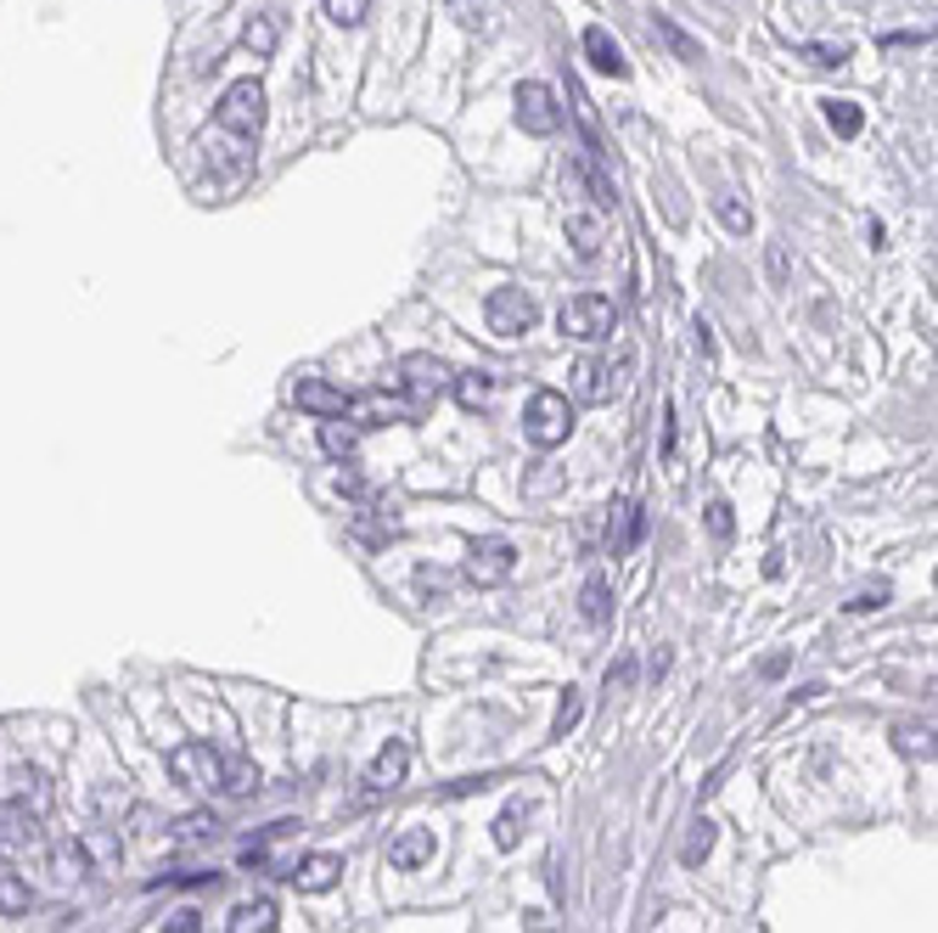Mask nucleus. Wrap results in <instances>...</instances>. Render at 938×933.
<instances>
[{
  "instance_id": "cd10ccee",
  "label": "nucleus",
  "mask_w": 938,
  "mask_h": 933,
  "mask_svg": "<svg viewBox=\"0 0 938 933\" xmlns=\"http://www.w3.org/2000/svg\"><path fill=\"white\" fill-rule=\"evenodd\" d=\"M708 849H714V821H697V826H691V838H685V849H680V860L697 866Z\"/></svg>"
},
{
  "instance_id": "5701e85b",
  "label": "nucleus",
  "mask_w": 938,
  "mask_h": 933,
  "mask_svg": "<svg viewBox=\"0 0 938 933\" xmlns=\"http://www.w3.org/2000/svg\"><path fill=\"white\" fill-rule=\"evenodd\" d=\"M29 882L12 871V866H0V911H7V917H18V911H29Z\"/></svg>"
},
{
  "instance_id": "423d86ee",
  "label": "nucleus",
  "mask_w": 938,
  "mask_h": 933,
  "mask_svg": "<svg viewBox=\"0 0 938 933\" xmlns=\"http://www.w3.org/2000/svg\"><path fill=\"white\" fill-rule=\"evenodd\" d=\"M517 124H523L528 135H557V130H562V108H557L551 85H539V79L517 85Z\"/></svg>"
},
{
  "instance_id": "4468645a",
  "label": "nucleus",
  "mask_w": 938,
  "mask_h": 933,
  "mask_svg": "<svg viewBox=\"0 0 938 933\" xmlns=\"http://www.w3.org/2000/svg\"><path fill=\"white\" fill-rule=\"evenodd\" d=\"M568 242L579 259H596L602 242H607V225H602V209H568Z\"/></svg>"
},
{
  "instance_id": "2f4dec72",
  "label": "nucleus",
  "mask_w": 938,
  "mask_h": 933,
  "mask_svg": "<svg viewBox=\"0 0 938 933\" xmlns=\"http://www.w3.org/2000/svg\"><path fill=\"white\" fill-rule=\"evenodd\" d=\"M214 832H220V821H214V815H203V810L180 821V838H214Z\"/></svg>"
},
{
  "instance_id": "39448f33",
  "label": "nucleus",
  "mask_w": 938,
  "mask_h": 933,
  "mask_svg": "<svg viewBox=\"0 0 938 933\" xmlns=\"http://www.w3.org/2000/svg\"><path fill=\"white\" fill-rule=\"evenodd\" d=\"M483 321H489V332H501V337H523V332H534L539 304L528 299L523 287H495V292H489V304H483Z\"/></svg>"
},
{
  "instance_id": "20e7f679",
  "label": "nucleus",
  "mask_w": 938,
  "mask_h": 933,
  "mask_svg": "<svg viewBox=\"0 0 938 933\" xmlns=\"http://www.w3.org/2000/svg\"><path fill=\"white\" fill-rule=\"evenodd\" d=\"M557 326H562L568 337H579V343H596V337H613L618 310H613V299H602V292H579V299L562 304Z\"/></svg>"
},
{
  "instance_id": "f8f14e48",
  "label": "nucleus",
  "mask_w": 938,
  "mask_h": 933,
  "mask_svg": "<svg viewBox=\"0 0 938 933\" xmlns=\"http://www.w3.org/2000/svg\"><path fill=\"white\" fill-rule=\"evenodd\" d=\"M337 877H343V860H337V855H326V849L304 855L299 866L287 871V882H292L299 895H326V889H337Z\"/></svg>"
},
{
  "instance_id": "6e6552de",
  "label": "nucleus",
  "mask_w": 938,
  "mask_h": 933,
  "mask_svg": "<svg viewBox=\"0 0 938 933\" xmlns=\"http://www.w3.org/2000/svg\"><path fill=\"white\" fill-rule=\"evenodd\" d=\"M450 366H444L438 355H405L400 360V382H405V395L422 406V400H433V395H444V388H450Z\"/></svg>"
},
{
  "instance_id": "c85d7f7f",
  "label": "nucleus",
  "mask_w": 938,
  "mask_h": 933,
  "mask_svg": "<svg viewBox=\"0 0 938 933\" xmlns=\"http://www.w3.org/2000/svg\"><path fill=\"white\" fill-rule=\"evenodd\" d=\"M719 220H725V231H736V236L753 231V209H742L736 198H719Z\"/></svg>"
},
{
  "instance_id": "1a4fd4ad",
  "label": "nucleus",
  "mask_w": 938,
  "mask_h": 933,
  "mask_svg": "<svg viewBox=\"0 0 938 933\" xmlns=\"http://www.w3.org/2000/svg\"><path fill=\"white\" fill-rule=\"evenodd\" d=\"M292 406L299 411H310V416H321V422H332V416H349V395H343V388H332L326 377H299L292 382Z\"/></svg>"
},
{
  "instance_id": "dca6fc26",
  "label": "nucleus",
  "mask_w": 938,
  "mask_h": 933,
  "mask_svg": "<svg viewBox=\"0 0 938 933\" xmlns=\"http://www.w3.org/2000/svg\"><path fill=\"white\" fill-rule=\"evenodd\" d=\"M584 57H590V68H602L607 79H624V74H629L624 45H618L607 29H584Z\"/></svg>"
},
{
  "instance_id": "c756f323",
  "label": "nucleus",
  "mask_w": 938,
  "mask_h": 933,
  "mask_svg": "<svg viewBox=\"0 0 938 933\" xmlns=\"http://www.w3.org/2000/svg\"><path fill=\"white\" fill-rule=\"evenodd\" d=\"M579 709H584V703H579V692L568 686V692H562V703H557V725H551V731H557V736H568V731L579 725Z\"/></svg>"
},
{
  "instance_id": "a878e982",
  "label": "nucleus",
  "mask_w": 938,
  "mask_h": 933,
  "mask_svg": "<svg viewBox=\"0 0 938 933\" xmlns=\"http://www.w3.org/2000/svg\"><path fill=\"white\" fill-rule=\"evenodd\" d=\"M366 12H371V0H326V18H332L337 29H360Z\"/></svg>"
},
{
  "instance_id": "2eb2a0df",
  "label": "nucleus",
  "mask_w": 938,
  "mask_h": 933,
  "mask_svg": "<svg viewBox=\"0 0 938 933\" xmlns=\"http://www.w3.org/2000/svg\"><path fill=\"white\" fill-rule=\"evenodd\" d=\"M433 860V832L427 826H405L400 838L388 844V866L393 871H416V866H427Z\"/></svg>"
},
{
  "instance_id": "ddd939ff",
  "label": "nucleus",
  "mask_w": 938,
  "mask_h": 933,
  "mask_svg": "<svg viewBox=\"0 0 938 933\" xmlns=\"http://www.w3.org/2000/svg\"><path fill=\"white\" fill-rule=\"evenodd\" d=\"M405 765H411V748L405 743H388L377 759H371V770H366V793L377 799V793H393L405 781Z\"/></svg>"
},
{
  "instance_id": "b1692460",
  "label": "nucleus",
  "mask_w": 938,
  "mask_h": 933,
  "mask_svg": "<svg viewBox=\"0 0 938 933\" xmlns=\"http://www.w3.org/2000/svg\"><path fill=\"white\" fill-rule=\"evenodd\" d=\"M820 108H826V124H831L837 135H844V141H849V135H860V124H866V113H860L855 102H820Z\"/></svg>"
},
{
  "instance_id": "72a5a7b5",
  "label": "nucleus",
  "mask_w": 938,
  "mask_h": 933,
  "mask_svg": "<svg viewBox=\"0 0 938 933\" xmlns=\"http://www.w3.org/2000/svg\"><path fill=\"white\" fill-rule=\"evenodd\" d=\"M809 57H815V68H837V63H849V45H809Z\"/></svg>"
},
{
  "instance_id": "f257e3e1",
  "label": "nucleus",
  "mask_w": 938,
  "mask_h": 933,
  "mask_svg": "<svg viewBox=\"0 0 938 933\" xmlns=\"http://www.w3.org/2000/svg\"><path fill=\"white\" fill-rule=\"evenodd\" d=\"M214 124L225 130V135H242V141H254L259 130H265V85L259 79H236L225 96H220V108H214Z\"/></svg>"
},
{
  "instance_id": "473e14b6",
  "label": "nucleus",
  "mask_w": 938,
  "mask_h": 933,
  "mask_svg": "<svg viewBox=\"0 0 938 933\" xmlns=\"http://www.w3.org/2000/svg\"><path fill=\"white\" fill-rule=\"evenodd\" d=\"M900 748H905V754H927V759H933V731H916V725H911V731H900Z\"/></svg>"
},
{
  "instance_id": "e433bc0d",
  "label": "nucleus",
  "mask_w": 938,
  "mask_h": 933,
  "mask_svg": "<svg viewBox=\"0 0 938 933\" xmlns=\"http://www.w3.org/2000/svg\"><path fill=\"white\" fill-rule=\"evenodd\" d=\"M770 281H786V248H781V242L770 248Z\"/></svg>"
},
{
  "instance_id": "4be33fe9",
  "label": "nucleus",
  "mask_w": 938,
  "mask_h": 933,
  "mask_svg": "<svg viewBox=\"0 0 938 933\" xmlns=\"http://www.w3.org/2000/svg\"><path fill=\"white\" fill-rule=\"evenodd\" d=\"M242 45L265 63V57H276V45H281V23L276 18H248V29H242Z\"/></svg>"
},
{
  "instance_id": "f03ea898",
  "label": "nucleus",
  "mask_w": 938,
  "mask_h": 933,
  "mask_svg": "<svg viewBox=\"0 0 938 933\" xmlns=\"http://www.w3.org/2000/svg\"><path fill=\"white\" fill-rule=\"evenodd\" d=\"M225 754L220 748H209V743H180L175 754H169V776L180 781V788H191V793H220L225 788Z\"/></svg>"
},
{
  "instance_id": "4c0bfd02",
  "label": "nucleus",
  "mask_w": 938,
  "mask_h": 933,
  "mask_svg": "<svg viewBox=\"0 0 938 933\" xmlns=\"http://www.w3.org/2000/svg\"><path fill=\"white\" fill-rule=\"evenodd\" d=\"M629 675H635V669H629V664H618V669H607V686H629Z\"/></svg>"
},
{
  "instance_id": "393cba45",
  "label": "nucleus",
  "mask_w": 938,
  "mask_h": 933,
  "mask_svg": "<svg viewBox=\"0 0 938 933\" xmlns=\"http://www.w3.org/2000/svg\"><path fill=\"white\" fill-rule=\"evenodd\" d=\"M444 7H450V18H456L461 29H472V34L489 29V0H444Z\"/></svg>"
},
{
  "instance_id": "7ed1b4c3",
  "label": "nucleus",
  "mask_w": 938,
  "mask_h": 933,
  "mask_svg": "<svg viewBox=\"0 0 938 933\" xmlns=\"http://www.w3.org/2000/svg\"><path fill=\"white\" fill-rule=\"evenodd\" d=\"M523 433L534 438L539 451H557L562 438L573 433V406L568 395H557V388H539V395L528 400V416H523Z\"/></svg>"
},
{
  "instance_id": "7c9ffc66",
  "label": "nucleus",
  "mask_w": 938,
  "mask_h": 933,
  "mask_svg": "<svg viewBox=\"0 0 938 933\" xmlns=\"http://www.w3.org/2000/svg\"><path fill=\"white\" fill-rule=\"evenodd\" d=\"M517 838H523V810H506V815L495 821V844H501V849H517Z\"/></svg>"
},
{
  "instance_id": "6ab92c4d",
  "label": "nucleus",
  "mask_w": 938,
  "mask_h": 933,
  "mask_svg": "<svg viewBox=\"0 0 938 933\" xmlns=\"http://www.w3.org/2000/svg\"><path fill=\"white\" fill-rule=\"evenodd\" d=\"M276 928V900H242L236 911H231V933H270Z\"/></svg>"
},
{
  "instance_id": "0eeeda50",
  "label": "nucleus",
  "mask_w": 938,
  "mask_h": 933,
  "mask_svg": "<svg viewBox=\"0 0 938 933\" xmlns=\"http://www.w3.org/2000/svg\"><path fill=\"white\" fill-rule=\"evenodd\" d=\"M512 568H517L512 540H472V552H467V579L472 585H501V579H512Z\"/></svg>"
},
{
  "instance_id": "c9c22d12",
  "label": "nucleus",
  "mask_w": 938,
  "mask_h": 933,
  "mask_svg": "<svg viewBox=\"0 0 938 933\" xmlns=\"http://www.w3.org/2000/svg\"><path fill=\"white\" fill-rule=\"evenodd\" d=\"M708 529H714L719 540H730V507H725V501H714V507H708Z\"/></svg>"
},
{
  "instance_id": "9b49d317",
  "label": "nucleus",
  "mask_w": 938,
  "mask_h": 933,
  "mask_svg": "<svg viewBox=\"0 0 938 933\" xmlns=\"http://www.w3.org/2000/svg\"><path fill=\"white\" fill-rule=\"evenodd\" d=\"M618 371L607 366V360H596V355H584L579 366H573V395L584 400V406H607L613 395H618Z\"/></svg>"
},
{
  "instance_id": "aec40b11",
  "label": "nucleus",
  "mask_w": 938,
  "mask_h": 933,
  "mask_svg": "<svg viewBox=\"0 0 938 933\" xmlns=\"http://www.w3.org/2000/svg\"><path fill=\"white\" fill-rule=\"evenodd\" d=\"M579 613L590 619V624H607L613 619V585L596 574V579H584V591H579Z\"/></svg>"
},
{
  "instance_id": "bb28decb",
  "label": "nucleus",
  "mask_w": 938,
  "mask_h": 933,
  "mask_svg": "<svg viewBox=\"0 0 938 933\" xmlns=\"http://www.w3.org/2000/svg\"><path fill=\"white\" fill-rule=\"evenodd\" d=\"M254 788H259V770H254L248 759H231V765H225V788H220V793H254Z\"/></svg>"
},
{
  "instance_id": "f704fd0d",
  "label": "nucleus",
  "mask_w": 938,
  "mask_h": 933,
  "mask_svg": "<svg viewBox=\"0 0 938 933\" xmlns=\"http://www.w3.org/2000/svg\"><path fill=\"white\" fill-rule=\"evenodd\" d=\"M164 933H203V917H197V911H175L164 922Z\"/></svg>"
},
{
  "instance_id": "412c9836",
  "label": "nucleus",
  "mask_w": 938,
  "mask_h": 933,
  "mask_svg": "<svg viewBox=\"0 0 938 933\" xmlns=\"http://www.w3.org/2000/svg\"><path fill=\"white\" fill-rule=\"evenodd\" d=\"M640 540V512L635 507H613V523H607V552L613 557H624L629 546Z\"/></svg>"
},
{
  "instance_id": "f3484780",
  "label": "nucleus",
  "mask_w": 938,
  "mask_h": 933,
  "mask_svg": "<svg viewBox=\"0 0 938 933\" xmlns=\"http://www.w3.org/2000/svg\"><path fill=\"white\" fill-rule=\"evenodd\" d=\"M450 388H456V406H461V411H483L489 400H495V377L478 371V366H472V371H456Z\"/></svg>"
},
{
  "instance_id": "a211bd4d",
  "label": "nucleus",
  "mask_w": 938,
  "mask_h": 933,
  "mask_svg": "<svg viewBox=\"0 0 938 933\" xmlns=\"http://www.w3.org/2000/svg\"><path fill=\"white\" fill-rule=\"evenodd\" d=\"M321 451H326L332 462H349V456L360 451V422H349V416L321 422Z\"/></svg>"
},
{
  "instance_id": "9d476101",
  "label": "nucleus",
  "mask_w": 938,
  "mask_h": 933,
  "mask_svg": "<svg viewBox=\"0 0 938 933\" xmlns=\"http://www.w3.org/2000/svg\"><path fill=\"white\" fill-rule=\"evenodd\" d=\"M34 844H40V810H29L23 799L0 804V849H7V855H23V849H34Z\"/></svg>"
}]
</instances>
